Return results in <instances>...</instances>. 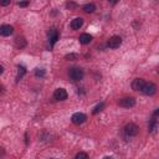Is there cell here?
Returning a JSON list of instances; mask_svg holds the SVG:
<instances>
[{"label":"cell","instance_id":"cell-22","mask_svg":"<svg viewBox=\"0 0 159 159\" xmlns=\"http://www.w3.org/2000/svg\"><path fill=\"white\" fill-rule=\"evenodd\" d=\"M11 0H0V6H7L10 5Z\"/></svg>","mask_w":159,"mask_h":159},{"label":"cell","instance_id":"cell-25","mask_svg":"<svg viewBox=\"0 0 159 159\" xmlns=\"http://www.w3.org/2000/svg\"><path fill=\"white\" fill-rule=\"evenodd\" d=\"M2 72H4V67L0 65V75H2Z\"/></svg>","mask_w":159,"mask_h":159},{"label":"cell","instance_id":"cell-2","mask_svg":"<svg viewBox=\"0 0 159 159\" xmlns=\"http://www.w3.org/2000/svg\"><path fill=\"white\" fill-rule=\"evenodd\" d=\"M123 133L125 137H135L138 133H139V127L134 123H128L125 124V127L123 128Z\"/></svg>","mask_w":159,"mask_h":159},{"label":"cell","instance_id":"cell-12","mask_svg":"<svg viewBox=\"0 0 159 159\" xmlns=\"http://www.w3.org/2000/svg\"><path fill=\"white\" fill-rule=\"evenodd\" d=\"M92 39H93L92 35H89V34H82V35L80 36L78 41H80V43H82V45H87V43H89V42L92 41Z\"/></svg>","mask_w":159,"mask_h":159},{"label":"cell","instance_id":"cell-4","mask_svg":"<svg viewBox=\"0 0 159 159\" xmlns=\"http://www.w3.org/2000/svg\"><path fill=\"white\" fill-rule=\"evenodd\" d=\"M68 97V93L65 88H56L53 92V98L56 101H66Z\"/></svg>","mask_w":159,"mask_h":159},{"label":"cell","instance_id":"cell-19","mask_svg":"<svg viewBox=\"0 0 159 159\" xmlns=\"http://www.w3.org/2000/svg\"><path fill=\"white\" fill-rule=\"evenodd\" d=\"M75 158H76V159H87V158H88V154L84 153V152H80V153H77V154L75 155Z\"/></svg>","mask_w":159,"mask_h":159},{"label":"cell","instance_id":"cell-15","mask_svg":"<svg viewBox=\"0 0 159 159\" xmlns=\"http://www.w3.org/2000/svg\"><path fill=\"white\" fill-rule=\"evenodd\" d=\"M15 46H16L17 48L25 47V46H26V40H25L24 37H17V39L15 40Z\"/></svg>","mask_w":159,"mask_h":159},{"label":"cell","instance_id":"cell-18","mask_svg":"<svg viewBox=\"0 0 159 159\" xmlns=\"http://www.w3.org/2000/svg\"><path fill=\"white\" fill-rule=\"evenodd\" d=\"M103 108H104V103H103V102H101L99 104H97V106L94 107V109H93V114H97V113H98V112H101Z\"/></svg>","mask_w":159,"mask_h":159},{"label":"cell","instance_id":"cell-24","mask_svg":"<svg viewBox=\"0 0 159 159\" xmlns=\"http://www.w3.org/2000/svg\"><path fill=\"white\" fill-rule=\"evenodd\" d=\"M108 1H109V2H111V4H113V5H114V4H117V2H118V0H108Z\"/></svg>","mask_w":159,"mask_h":159},{"label":"cell","instance_id":"cell-20","mask_svg":"<svg viewBox=\"0 0 159 159\" xmlns=\"http://www.w3.org/2000/svg\"><path fill=\"white\" fill-rule=\"evenodd\" d=\"M45 70L43 68H36L35 70V76H37V77H43L45 76Z\"/></svg>","mask_w":159,"mask_h":159},{"label":"cell","instance_id":"cell-16","mask_svg":"<svg viewBox=\"0 0 159 159\" xmlns=\"http://www.w3.org/2000/svg\"><path fill=\"white\" fill-rule=\"evenodd\" d=\"M155 129H157V119H155V117H153V119L148 124V130L149 132H154Z\"/></svg>","mask_w":159,"mask_h":159},{"label":"cell","instance_id":"cell-8","mask_svg":"<svg viewBox=\"0 0 159 159\" xmlns=\"http://www.w3.org/2000/svg\"><path fill=\"white\" fill-rule=\"evenodd\" d=\"M48 40H50V45L51 47H53V45L56 43V41L58 40V31L56 29H51L48 31Z\"/></svg>","mask_w":159,"mask_h":159},{"label":"cell","instance_id":"cell-5","mask_svg":"<svg viewBox=\"0 0 159 159\" xmlns=\"http://www.w3.org/2000/svg\"><path fill=\"white\" fill-rule=\"evenodd\" d=\"M86 119H87V116H86L84 113H81V112H77V113L72 114V117H71L72 123H73V124H77V125H80V124L84 123V122H86Z\"/></svg>","mask_w":159,"mask_h":159},{"label":"cell","instance_id":"cell-17","mask_svg":"<svg viewBox=\"0 0 159 159\" xmlns=\"http://www.w3.org/2000/svg\"><path fill=\"white\" fill-rule=\"evenodd\" d=\"M65 58L68 60V61H75V60L78 58V55H77V53H67V55L65 56Z\"/></svg>","mask_w":159,"mask_h":159},{"label":"cell","instance_id":"cell-26","mask_svg":"<svg viewBox=\"0 0 159 159\" xmlns=\"http://www.w3.org/2000/svg\"><path fill=\"white\" fill-rule=\"evenodd\" d=\"M1 91H2V86L0 84V93H1Z\"/></svg>","mask_w":159,"mask_h":159},{"label":"cell","instance_id":"cell-14","mask_svg":"<svg viewBox=\"0 0 159 159\" xmlns=\"http://www.w3.org/2000/svg\"><path fill=\"white\" fill-rule=\"evenodd\" d=\"M94 10H96V5H94L93 2L86 4V5L83 6V11H84V12H87V14H91V12H93Z\"/></svg>","mask_w":159,"mask_h":159},{"label":"cell","instance_id":"cell-23","mask_svg":"<svg viewBox=\"0 0 159 159\" xmlns=\"http://www.w3.org/2000/svg\"><path fill=\"white\" fill-rule=\"evenodd\" d=\"M4 154H5V149L2 147H0V157H2Z\"/></svg>","mask_w":159,"mask_h":159},{"label":"cell","instance_id":"cell-7","mask_svg":"<svg viewBox=\"0 0 159 159\" xmlns=\"http://www.w3.org/2000/svg\"><path fill=\"white\" fill-rule=\"evenodd\" d=\"M122 45V37L120 36H112L107 41V46L109 48H118Z\"/></svg>","mask_w":159,"mask_h":159},{"label":"cell","instance_id":"cell-10","mask_svg":"<svg viewBox=\"0 0 159 159\" xmlns=\"http://www.w3.org/2000/svg\"><path fill=\"white\" fill-rule=\"evenodd\" d=\"M144 83H145V81H144L143 78H135V80H133V82H132V88H133L134 91H140L142 87L144 86Z\"/></svg>","mask_w":159,"mask_h":159},{"label":"cell","instance_id":"cell-3","mask_svg":"<svg viewBox=\"0 0 159 159\" xmlns=\"http://www.w3.org/2000/svg\"><path fill=\"white\" fill-rule=\"evenodd\" d=\"M140 92H142L143 94H145V96H153V94H155V92H157V86H155L153 82H145L144 86L142 87Z\"/></svg>","mask_w":159,"mask_h":159},{"label":"cell","instance_id":"cell-13","mask_svg":"<svg viewBox=\"0 0 159 159\" xmlns=\"http://www.w3.org/2000/svg\"><path fill=\"white\" fill-rule=\"evenodd\" d=\"M25 73H26V67L22 66V65H19V66H17V76H16V81H20V80L24 77Z\"/></svg>","mask_w":159,"mask_h":159},{"label":"cell","instance_id":"cell-1","mask_svg":"<svg viewBox=\"0 0 159 159\" xmlns=\"http://www.w3.org/2000/svg\"><path fill=\"white\" fill-rule=\"evenodd\" d=\"M83 76H84V72H83V70L81 67H72L68 71V77L75 82L81 81L83 78Z\"/></svg>","mask_w":159,"mask_h":159},{"label":"cell","instance_id":"cell-6","mask_svg":"<svg viewBox=\"0 0 159 159\" xmlns=\"http://www.w3.org/2000/svg\"><path fill=\"white\" fill-rule=\"evenodd\" d=\"M118 104L123 108H132L135 106V99L133 97H124L118 102Z\"/></svg>","mask_w":159,"mask_h":159},{"label":"cell","instance_id":"cell-9","mask_svg":"<svg viewBox=\"0 0 159 159\" xmlns=\"http://www.w3.org/2000/svg\"><path fill=\"white\" fill-rule=\"evenodd\" d=\"M14 32V27L11 25H1L0 26V35L6 37V36H10L11 34Z\"/></svg>","mask_w":159,"mask_h":159},{"label":"cell","instance_id":"cell-11","mask_svg":"<svg viewBox=\"0 0 159 159\" xmlns=\"http://www.w3.org/2000/svg\"><path fill=\"white\" fill-rule=\"evenodd\" d=\"M83 25V19L82 17H76L71 21V29L72 30H80Z\"/></svg>","mask_w":159,"mask_h":159},{"label":"cell","instance_id":"cell-21","mask_svg":"<svg viewBox=\"0 0 159 159\" xmlns=\"http://www.w3.org/2000/svg\"><path fill=\"white\" fill-rule=\"evenodd\" d=\"M29 4H30V0H22V1H19V2H17V5H19L20 7H26Z\"/></svg>","mask_w":159,"mask_h":159}]
</instances>
